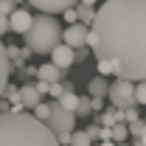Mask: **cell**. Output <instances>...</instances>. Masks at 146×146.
Masks as SVG:
<instances>
[{
  "label": "cell",
  "instance_id": "1",
  "mask_svg": "<svg viewBox=\"0 0 146 146\" xmlns=\"http://www.w3.org/2000/svg\"><path fill=\"white\" fill-rule=\"evenodd\" d=\"M90 28L98 36L96 59H115L121 79H146V0H104Z\"/></svg>",
  "mask_w": 146,
  "mask_h": 146
},
{
  "label": "cell",
  "instance_id": "2",
  "mask_svg": "<svg viewBox=\"0 0 146 146\" xmlns=\"http://www.w3.org/2000/svg\"><path fill=\"white\" fill-rule=\"evenodd\" d=\"M0 146H62L56 135L34 112L6 110L0 112Z\"/></svg>",
  "mask_w": 146,
  "mask_h": 146
},
{
  "label": "cell",
  "instance_id": "3",
  "mask_svg": "<svg viewBox=\"0 0 146 146\" xmlns=\"http://www.w3.org/2000/svg\"><path fill=\"white\" fill-rule=\"evenodd\" d=\"M23 36H25V48H31V54H51L54 45L62 42V25L54 14L39 11L31 20V28Z\"/></svg>",
  "mask_w": 146,
  "mask_h": 146
},
{
  "label": "cell",
  "instance_id": "4",
  "mask_svg": "<svg viewBox=\"0 0 146 146\" xmlns=\"http://www.w3.org/2000/svg\"><path fill=\"white\" fill-rule=\"evenodd\" d=\"M45 124L62 146H70V135H73V127H76V112L73 110H65L59 104V98H54L51 101V115H48Z\"/></svg>",
  "mask_w": 146,
  "mask_h": 146
},
{
  "label": "cell",
  "instance_id": "5",
  "mask_svg": "<svg viewBox=\"0 0 146 146\" xmlns=\"http://www.w3.org/2000/svg\"><path fill=\"white\" fill-rule=\"evenodd\" d=\"M107 98H110V104H112V107H118V110L135 107V82H132V79H121V76H118V79L110 84Z\"/></svg>",
  "mask_w": 146,
  "mask_h": 146
},
{
  "label": "cell",
  "instance_id": "6",
  "mask_svg": "<svg viewBox=\"0 0 146 146\" xmlns=\"http://www.w3.org/2000/svg\"><path fill=\"white\" fill-rule=\"evenodd\" d=\"M51 62H54L59 70H70L73 65H76V48H70L68 42H59L54 45V51H51Z\"/></svg>",
  "mask_w": 146,
  "mask_h": 146
},
{
  "label": "cell",
  "instance_id": "7",
  "mask_svg": "<svg viewBox=\"0 0 146 146\" xmlns=\"http://www.w3.org/2000/svg\"><path fill=\"white\" fill-rule=\"evenodd\" d=\"M31 20H34V14H31L28 9H14V11L9 14V31L25 34V31L31 28Z\"/></svg>",
  "mask_w": 146,
  "mask_h": 146
},
{
  "label": "cell",
  "instance_id": "8",
  "mask_svg": "<svg viewBox=\"0 0 146 146\" xmlns=\"http://www.w3.org/2000/svg\"><path fill=\"white\" fill-rule=\"evenodd\" d=\"M84 39H87V25L84 23H70L65 31H62V42H68L70 48H79V45H84Z\"/></svg>",
  "mask_w": 146,
  "mask_h": 146
},
{
  "label": "cell",
  "instance_id": "9",
  "mask_svg": "<svg viewBox=\"0 0 146 146\" xmlns=\"http://www.w3.org/2000/svg\"><path fill=\"white\" fill-rule=\"evenodd\" d=\"M25 3H31V6H34V9H39V11H48V14H59V11H65V9L76 6L79 0H25Z\"/></svg>",
  "mask_w": 146,
  "mask_h": 146
},
{
  "label": "cell",
  "instance_id": "10",
  "mask_svg": "<svg viewBox=\"0 0 146 146\" xmlns=\"http://www.w3.org/2000/svg\"><path fill=\"white\" fill-rule=\"evenodd\" d=\"M42 96L45 93L39 90L36 84H23L20 87V104H23V110H34L39 101H42Z\"/></svg>",
  "mask_w": 146,
  "mask_h": 146
},
{
  "label": "cell",
  "instance_id": "11",
  "mask_svg": "<svg viewBox=\"0 0 146 146\" xmlns=\"http://www.w3.org/2000/svg\"><path fill=\"white\" fill-rule=\"evenodd\" d=\"M9 79H11V62L6 56V45L0 42V98H3V90H6Z\"/></svg>",
  "mask_w": 146,
  "mask_h": 146
},
{
  "label": "cell",
  "instance_id": "12",
  "mask_svg": "<svg viewBox=\"0 0 146 146\" xmlns=\"http://www.w3.org/2000/svg\"><path fill=\"white\" fill-rule=\"evenodd\" d=\"M62 76H65V70H59L54 62H48V65H39V68H36V79H42V82H48V84H51V82H59Z\"/></svg>",
  "mask_w": 146,
  "mask_h": 146
},
{
  "label": "cell",
  "instance_id": "13",
  "mask_svg": "<svg viewBox=\"0 0 146 146\" xmlns=\"http://www.w3.org/2000/svg\"><path fill=\"white\" fill-rule=\"evenodd\" d=\"M87 90H90L93 98H107V93H110V82H107V76H96V79H90V84H87Z\"/></svg>",
  "mask_w": 146,
  "mask_h": 146
},
{
  "label": "cell",
  "instance_id": "14",
  "mask_svg": "<svg viewBox=\"0 0 146 146\" xmlns=\"http://www.w3.org/2000/svg\"><path fill=\"white\" fill-rule=\"evenodd\" d=\"M31 54V48H14V45H6V56H9V62H11V68H23V59Z\"/></svg>",
  "mask_w": 146,
  "mask_h": 146
},
{
  "label": "cell",
  "instance_id": "15",
  "mask_svg": "<svg viewBox=\"0 0 146 146\" xmlns=\"http://www.w3.org/2000/svg\"><path fill=\"white\" fill-rule=\"evenodd\" d=\"M129 138V127L124 124V121H115L112 127H110V141H115V143H124Z\"/></svg>",
  "mask_w": 146,
  "mask_h": 146
},
{
  "label": "cell",
  "instance_id": "16",
  "mask_svg": "<svg viewBox=\"0 0 146 146\" xmlns=\"http://www.w3.org/2000/svg\"><path fill=\"white\" fill-rule=\"evenodd\" d=\"M118 70H121V65L115 59H110V56H101L98 59V73L101 76H118Z\"/></svg>",
  "mask_w": 146,
  "mask_h": 146
},
{
  "label": "cell",
  "instance_id": "17",
  "mask_svg": "<svg viewBox=\"0 0 146 146\" xmlns=\"http://www.w3.org/2000/svg\"><path fill=\"white\" fill-rule=\"evenodd\" d=\"M3 98L11 104V110H23V104H20V87H17V84H11V82H9V84H6V90H3Z\"/></svg>",
  "mask_w": 146,
  "mask_h": 146
},
{
  "label": "cell",
  "instance_id": "18",
  "mask_svg": "<svg viewBox=\"0 0 146 146\" xmlns=\"http://www.w3.org/2000/svg\"><path fill=\"white\" fill-rule=\"evenodd\" d=\"M84 132L90 135L93 143H98V141H107V138H110V127H101V124H90Z\"/></svg>",
  "mask_w": 146,
  "mask_h": 146
},
{
  "label": "cell",
  "instance_id": "19",
  "mask_svg": "<svg viewBox=\"0 0 146 146\" xmlns=\"http://www.w3.org/2000/svg\"><path fill=\"white\" fill-rule=\"evenodd\" d=\"M76 17H79V23L90 25L93 17H96V9H93V6H87V3H76Z\"/></svg>",
  "mask_w": 146,
  "mask_h": 146
},
{
  "label": "cell",
  "instance_id": "20",
  "mask_svg": "<svg viewBox=\"0 0 146 146\" xmlns=\"http://www.w3.org/2000/svg\"><path fill=\"white\" fill-rule=\"evenodd\" d=\"M115 121H118V110L115 107H107V110L98 112V124H101V127H112Z\"/></svg>",
  "mask_w": 146,
  "mask_h": 146
},
{
  "label": "cell",
  "instance_id": "21",
  "mask_svg": "<svg viewBox=\"0 0 146 146\" xmlns=\"http://www.w3.org/2000/svg\"><path fill=\"white\" fill-rule=\"evenodd\" d=\"M90 112H93V98H90V96H79V104H76V118H79V115L84 118V115H90Z\"/></svg>",
  "mask_w": 146,
  "mask_h": 146
},
{
  "label": "cell",
  "instance_id": "22",
  "mask_svg": "<svg viewBox=\"0 0 146 146\" xmlns=\"http://www.w3.org/2000/svg\"><path fill=\"white\" fill-rule=\"evenodd\" d=\"M59 104H62L65 110H73V112H76V104H79V96H76L73 90H68V93H62V96H59Z\"/></svg>",
  "mask_w": 146,
  "mask_h": 146
},
{
  "label": "cell",
  "instance_id": "23",
  "mask_svg": "<svg viewBox=\"0 0 146 146\" xmlns=\"http://www.w3.org/2000/svg\"><path fill=\"white\" fill-rule=\"evenodd\" d=\"M70 146H93V141H90V135L82 129V132H76L73 129V135H70Z\"/></svg>",
  "mask_w": 146,
  "mask_h": 146
},
{
  "label": "cell",
  "instance_id": "24",
  "mask_svg": "<svg viewBox=\"0 0 146 146\" xmlns=\"http://www.w3.org/2000/svg\"><path fill=\"white\" fill-rule=\"evenodd\" d=\"M135 104H146V79L135 82Z\"/></svg>",
  "mask_w": 146,
  "mask_h": 146
},
{
  "label": "cell",
  "instance_id": "25",
  "mask_svg": "<svg viewBox=\"0 0 146 146\" xmlns=\"http://www.w3.org/2000/svg\"><path fill=\"white\" fill-rule=\"evenodd\" d=\"M31 112H34V115L39 118V121H48V115H51V104H45V101H39V104H36L34 110H31Z\"/></svg>",
  "mask_w": 146,
  "mask_h": 146
},
{
  "label": "cell",
  "instance_id": "26",
  "mask_svg": "<svg viewBox=\"0 0 146 146\" xmlns=\"http://www.w3.org/2000/svg\"><path fill=\"white\" fill-rule=\"evenodd\" d=\"M14 9H17V0H0V11H3L6 17H9Z\"/></svg>",
  "mask_w": 146,
  "mask_h": 146
},
{
  "label": "cell",
  "instance_id": "27",
  "mask_svg": "<svg viewBox=\"0 0 146 146\" xmlns=\"http://www.w3.org/2000/svg\"><path fill=\"white\" fill-rule=\"evenodd\" d=\"M62 17H65V23H76V6H70V9H65V11H62Z\"/></svg>",
  "mask_w": 146,
  "mask_h": 146
},
{
  "label": "cell",
  "instance_id": "28",
  "mask_svg": "<svg viewBox=\"0 0 146 146\" xmlns=\"http://www.w3.org/2000/svg\"><path fill=\"white\" fill-rule=\"evenodd\" d=\"M87 56H90V48H84V45H79V48H76V62H84Z\"/></svg>",
  "mask_w": 146,
  "mask_h": 146
},
{
  "label": "cell",
  "instance_id": "29",
  "mask_svg": "<svg viewBox=\"0 0 146 146\" xmlns=\"http://www.w3.org/2000/svg\"><path fill=\"white\" fill-rule=\"evenodd\" d=\"M3 34H9V17L0 11V36H3Z\"/></svg>",
  "mask_w": 146,
  "mask_h": 146
},
{
  "label": "cell",
  "instance_id": "30",
  "mask_svg": "<svg viewBox=\"0 0 146 146\" xmlns=\"http://www.w3.org/2000/svg\"><path fill=\"white\" fill-rule=\"evenodd\" d=\"M101 110H104V98H93V112H101Z\"/></svg>",
  "mask_w": 146,
  "mask_h": 146
},
{
  "label": "cell",
  "instance_id": "31",
  "mask_svg": "<svg viewBox=\"0 0 146 146\" xmlns=\"http://www.w3.org/2000/svg\"><path fill=\"white\" fill-rule=\"evenodd\" d=\"M138 138H141V143L146 146V124H143V129H141V135H138Z\"/></svg>",
  "mask_w": 146,
  "mask_h": 146
},
{
  "label": "cell",
  "instance_id": "32",
  "mask_svg": "<svg viewBox=\"0 0 146 146\" xmlns=\"http://www.w3.org/2000/svg\"><path fill=\"white\" fill-rule=\"evenodd\" d=\"M79 3H87V6H96V0H79Z\"/></svg>",
  "mask_w": 146,
  "mask_h": 146
},
{
  "label": "cell",
  "instance_id": "33",
  "mask_svg": "<svg viewBox=\"0 0 146 146\" xmlns=\"http://www.w3.org/2000/svg\"><path fill=\"white\" fill-rule=\"evenodd\" d=\"M118 146H132V143H127V141H124V143H118Z\"/></svg>",
  "mask_w": 146,
  "mask_h": 146
},
{
  "label": "cell",
  "instance_id": "34",
  "mask_svg": "<svg viewBox=\"0 0 146 146\" xmlns=\"http://www.w3.org/2000/svg\"><path fill=\"white\" fill-rule=\"evenodd\" d=\"M93 146H101V143H93Z\"/></svg>",
  "mask_w": 146,
  "mask_h": 146
}]
</instances>
